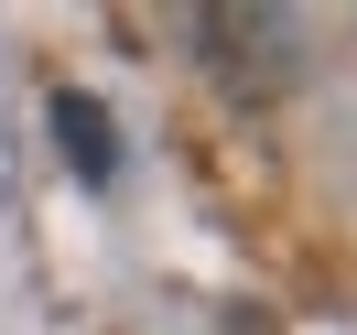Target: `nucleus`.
Instances as JSON below:
<instances>
[{
	"instance_id": "f257e3e1",
	"label": "nucleus",
	"mask_w": 357,
	"mask_h": 335,
	"mask_svg": "<svg viewBox=\"0 0 357 335\" xmlns=\"http://www.w3.org/2000/svg\"><path fill=\"white\" fill-rule=\"evenodd\" d=\"M54 130H66V152L87 162V184H109V119H98V109H87V98H76V87L54 98Z\"/></svg>"
}]
</instances>
